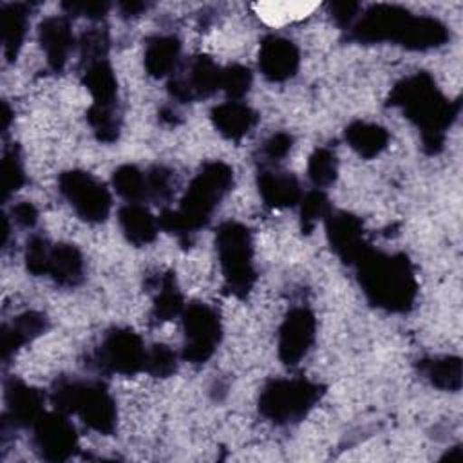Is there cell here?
I'll return each mask as SVG.
<instances>
[{"label":"cell","instance_id":"39","mask_svg":"<svg viewBox=\"0 0 463 463\" xmlns=\"http://www.w3.org/2000/svg\"><path fill=\"white\" fill-rule=\"evenodd\" d=\"M65 16H83L92 22H98L107 16L110 11V2L107 0H67L61 4Z\"/></svg>","mask_w":463,"mask_h":463},{"label":"cell","instance_id":"36","mask_svg":"<svg viewBox=\"0 0 463 463\" xmlns=\"http://www.w3.org/2000/svg\"><path fill=\"white\" fill-rule=\"evenodd\" d=\"M146 175V201L163 203L174 194V174L163 165H152L145 170Z\"/></svg>","mask_w":463,"mask_h":463},{"label":"cell","instance_id":"24","mask_svg":"<svg viewBox=\"0 0 463 463\" xmlns=\"http://www.w3.org/2000/svg\"><path fill=\"white\" fill-rule=\"evenodd\" d=\"M118 222L125 239L134 246H146L159 232L157 219L141 203H127L118 212Z\"/></svg>","mask_w":463,"mask_h":463},{"label":"cell","instance_id":"32","mask_svg":"<svg viewBox=\"0 0 463 463\" xmlns=\"http://www.w3.org/2000/svg\"><path fill=\"white\" fill-rule=\"evenodd\" d=\"M298 204H300V230L304 235H309L317 228L318 221H324L326 215L331 212L329 199L326 192L320 188H313L302 194V199Z\"/></svg>","mask_w":463,"mask_h":463},{"label":"cell","instance_id":"17","mask_svg":"<svg viewBox=\"0 0 463 463\" xmlns=\"http://www.w3.org/2000/svg\"><path fill=\"white\" fill-rule=\"evenodd\" d=\"M38 42L45 52L49 69L54 72L63 71L76 43L71 18L65 14L43 18L38 25Z\"/></svg>","mask_w":463,"mask_h":463},{"label":"cell","instance_id":"44","mask_svg":"<svg viewBox=\"0 0 463 463\" xmlns=\"http://www.w3.org/2000/svg\"><path fill=\"white\" fill-rule=\"evenodd\" d=\"M9 121H11V109H9V105L4 101V103H2V130H4V132H7Z\"/></svg>","mask_w":463,"mask_h":463},{"label":"cell","instance_id":"3","mask_svg":"<svg viewBox=\"0 0 463 463\" xmlns=\"http://www.w3.org/2000/svg\"><path fill=\"white\" fill-rule=\"evenodd\" d=\"M233 186V168L219 159L206 161L190 181L177 208H165L157 217L159 230L175 235L181 244L203 230Z\"/></svg>","mask_w":463,"mask_h":463},{"label":"cell","instance_id":"28","mask_svg":"<svg viewBox=\"0 0 463 463\" xmlns=\"http://www.w3.org/2000/svg\"><path fill=\"white\" fill-rule=\"evenodd\" d=\"M184 306L186 304L179 289L175 273L165 271L161 277H157V293L154 297V304L150 309V322L154 326L170 322L183 313Z\"/></svg>","mask_w":463,"mask_h":463},{"label":"cell","instance_id":"20","mask_svg":"<svg viewBox=\"0 0 463 463\" xmlns=\"http://www.w3.org/2000/svg\"><path fill=\"white\" fill-rule=\"evenodd\" d=\"M210 119L215 130L230 141H241L257 125V112L242 101H224L210 110Z\"/></svg>","mask_w":463,"mask_h":463},{"label":"cell","instance_id":"11","mask_svg":"<svg viewBox=\"0 0 463 463\" xmlns=\"http://www.w3.org/2000/svg\"><path fill=\"white\" fill-rule=\"evenodd\" d=\"M222 67L208 54H195L188 61L183 74L168 80V94L177 103H194L221 90Z\"/></svg>","mask_w":463,"mask_h":463},{"label":"cell","instance_id":"10","mask_svg":"<svg viewBox=\"0 0 463 463\" xmlns=\"http://www.w3.org/2000/svg\"><path fill=\"white\" fill-rule=\"evenodd\" d=\"M181 318L184 331L183 360L192 365L206 364L213 356L222 336V324L217 309L206 302H190L184 306Z\"/></svg>","mask_w":463,"mask_h":463},{"label":"cell","instance_id":"45","mask_svg":"<svg viewBox=\"0 0 463 463\" xmlns=\"http://www.w3.org/2000/svg\"><path fill=\"white\" fill-rule=\"evenodd\" d=\"M459 458H461V447H459V445H456V447H452L449 452H445L441 459H449V461H452V459H459Z\"/></svg>","mask_w":463,"mask_h":463},{"label":"cell","instance_id":"21","mask_svg":"<svg viewBox=\"0 0 463 463\" xmlns=\"http://www.w3.org/2000/svg\"><path fill=\"white\" fill-rule=\"evenodd\" d=\"M47 277L61 288H76L85 279L83 253L76 244L56 242L51 246Z\"/></svg>","mask_w":463,"mask_h":463},{"label":"cell","instance_id":"6","mask_svg":"<svg viewBox=\"0 0 463 463\" xmlns=\"http://www.w3.org/2000/svg\"><path fill=\"white\" fill-rule=\"evenodd\" d=\"M215 250L226 293L246 298L257 282L251 230L239 221L221 222L215 230Z\"/></svg>","mask_w":463,"mask_h":463},{"label":"cell","instance_id":"23","mask_svg":"<svg viewBox=\"0 0 463 463\" xmlns=\"http://www.w3.org/2000/svg\"><path fill=\"white\" fill-rule=\"evenodd\" d=\"M181 60V40L174 34H157L146 42L143 65L148 76L166 78L175 74Z\"/></svg>","mask_w":463,"mask_h":463},{"label":"cell","instance_id":"37","mask_svg":"<svg viewBox=\"0 0 463 463\" xmlns=\"http://www.w3.org/2000/svg\"><path fill=\"white\" fill-rule=\"evenodd\" d=\"M51 242L42 235H33L25 242L24 260L25 269L34 277L47 275V264H49V253H51Z\"/></svg>","mask_w":463,"mask_h":463},{"label":"cell","instance_id":"16","mask_svg":"<svg viewBox=\"0 0 463 463\" xmlns=\"http://www.w3.org/2000/svg\"><path fill=\"white\" fill-rule=\"evenodd\" d=\"M5 414L4 421L16 429H31L43 414V394L20 378H7L4 383Z\"/></svg>","mask_w":463,"mask_h":463},{"label":"cell","instance_id":"26","mask_svg":"<svg viewBox=\"0 0 463 463\" xmlns=\"http://www.w3.org/2000/svg\"><path fill=\"white\" fill-rule=\"evenodd\" d=\"M344 137L347 145L364 159H373L380 156L389 146V130L378 123L354 119L351 121L345 130Z\"/></svg>","mask_w":463,"mask_h":463},{"label":"cell","instance_id":"19","mask_svg":"<svg viewBox=\"0 0 463 463\" xmlns=\"http://www.w3.org/2000/svg\"><path fill=\"white\" fill-rule=\"evenodd\" d=\"M257 190L262 203L273 210L291 208L302 199L300 183L289 172L260 170L257 175Z\"/></svg>","mask_w":463,"mask_h":463},{"label":"cell","instance_id":"43","mask_svg":"<svg viewBox=\"0 0 463 463\" xmlns=\"http://www.w3.org/2000/svg\"><path fill=\"white\" fill-rule=\"evenodd\" d=\"M150 7L148 2H141V0H123V2H118V9L123 16H139L143 13H146Z\"/></svg>","mask_w":463,"mask_h":463},{"label":"cell","instance_id":"27","mask_svg":"<svg viewBox=\"0 0 463 463\" xmlns=\"http://www.w3.org/2000/svg\"><path fill=\"white\" fill-rule=\"evenodd\" d=\"M420 376H423L432 387L441 391L461 389V358L459 356H427L416 362Z\"/></svg>","mask_w":463,"mask_h":463},{"label":"cell","instance_id":"7","mask_svg":"<svg viewBox=\"0 0 463 463\" xmlns=\"http://www.w3.org/2000/svg\"><path fill=\"white\" fill-rule=\"evenodd\" d=\"M326 387L307 378L269 380L257 400L262 418L275 425H289L304 420L320 402Z\"/></svg>","mask_w":463,"mask_h":463},{"label":"cell","instance_id":"35","mask_svg":"<svg viewBox=\"0 0 463 463\" xmlns=\"http://www.w3.org/2000/svg\"><path fill=\"white\" fill-rule=\"evenodd\" d=\"M177 371V354L166 344H154L146 351L145 373L156 378H168Z\"/></svg>","mask_w":463,"mask_h":463},{"label":"cell","instance_id":"25","mask_svg":"<svg viewBox=\"0 0 463 463\" xmlns=\"http://www.w3.org/2000/svg\"><path fill=\"white\" fill-rule=\"evenodd\" d=\"M31 5L22 2L2 4L0 7V27H2V43L4 56L7 61H14L24 45L27 27H29Z\"/></svg>","mask_w":463,"mask_h":463},{"label":"cell","instance_id":"2","mask_svg":"<svg viewBox=\"0 0 463 463\" xmlns=\"http://www.w3.org/2000/svg\"><path fill=\"white\" fill-rule=\"evenodd\" d=\"M347 40L358 43H398L411 51H430L445 45L449 27L427 14H414L394 4H373L362 9L356 22L347 29Z\"/></svg>","mask_w":463,"mask_h":463},{"label":"cell","instance_id":"42","mask_svg":"<svg viewBox=\"0 0 463 463\" xmlns=\"http://www.w3.org/2000/svg\"><path fill=\"white\" fill-rule=\"evenodd\" d=\"M11 215H13V221L16 224H20L22 228H33L38 221V210L33 203L29 201H20L16 203L13 208H11Z\"/></svg>","mask_w":463,"mask_h":463},{"label":"cell","instance_id":"12","mask_svg":"<svg viewBox=\"0 0 463 463\" xmlns=\"http://www.w3.org/2000/svg\"><path fill=\"white\" fill-rule=\"evenodd\" d=\"M33 445L40 458L47 461H67L78 449V434L67 414L60 411L45 412L34 421Z\"/></svg>","mask_w":463,"mask_h":463},{"label":"cell","instance_id":"22","mask_svg":"<svg viewBox=\"0 0 463 463\" xmlns=\"http://www.w3.org/2000/svg\"><path fill=\"white\" fill-rule=\"evenodd\" d=\"M81 83L92 98L90 105L118 107V80L107 58L83 63Z\"/></svg>","mask_w":463,"mask_h":463},{"label":"cell","instance_id":"13","mask_svg":"<svg viewBox=\"0 0 463 463\" xmlns=\"http://www.w3.org/2000/svg\"><path fill=\"white\" fill-rule=\"evenodd\" d=\"M315 335H317L315 313L306 306L291 307L279 327V342H277L279 360L288 367L300 364L302 358H306V354L313 347Z\"/></svg>","mask_w":463,"mask_h":463},{"label":"cell","instance_id":"34","mask_svg":"<svg viewBox=\"0 0 463 463\" xmlns=\"http://www.w3.org/2000/svg\"><path fill=\"white\" fill-rule=\"evenodd\" d=\"M251 71L246 65L232 63L222 67L221 76V90L228 96L232 101H241L251 89Z\"/></svg>","mask_w":463,"mask_h":463},{"label":"cell","instance_id":"33","mask_svg":"<svg viewBox=\"0 0 463 463\" xmlns=\"http://www.w3.org/2000/svg\"><path fill=\"white\" fill-rule=\"evenodd\" d=\"M0 177H2V199L7 201L14 192H18L25 183L24 163L20 157L18 146H13L4 152L2 165H0Z\"/></svg>","mask_w":463,"mask_h":463},{"label":"cell","instance_id":"4","mask_svg":"<svg viewBox=\"0 0 463 463\" xmlns=\"http://www.w3.org/2000/svg\"><path fill=\"white\" fill-rule=\"evenodd\" d=\"M356 280L367 302L387 313H407L418 297V279L405 253H385L374 248L356 260Z\"/></svg>","mask_w":463,"mask_h":463},{"label":"cell","instance_id":"14","mask_svg":"<svg viewBox=\"0 0 463 463\" xmlns=\"http://www.w3.org/2000/svg\"><path fill=\"white\" fill-rule=\"evenodd\" d=\"M326 237L335 255L347 266H354L356 260L371 246L365 241V228L360 217L349 212H329L324 219Z\"/></svg>","mask_w":463,"mask_h":463},{"label":"cell","instance_id":"29","mask_svg":"<svg viewBox=\"0 0 463 463\" xmlns=\"http://www.w3.org/2000/svg\"><path fill=\"white\" fill-rule=\"evenodd\" d=\"M112 186L127 203L146 201V175L136 165H121L112 174Z\"/></svg>","mask_w":463,"mask_h":463},{"label":"cell","instance_id":"18","mask_svg":"<svg viewBox=\"0 0 463 463\" xmlns=\"http://www.w3.org/2000/svg\"><path fill=\"white\" fill-rule=\"evenodd\" d=\"M47 327L49 320L40 311H25L14 317L11 322L4 324L0 333V351L4 364H7L9 358L16 354L20 347L43 335Z\"/></svg>","mask_w":463,"mask_h":463},{"label":"cell","instance_id":"40","mask_svg":"<svg viewBox=\"0 0 463 463\" xmlns=\"http://www.w3.org/2000/svg\"><path fill=\"white\" fill-rule=\"evenodd\" d=\"M329 14L340 29H349L362 13V5L353 0H336L327 4Z\"/></svg>","mask_w":463,"mask_h":463},{"label":"cell","instance_id":"41","mask_svg":"<svg viewBox=\"0 0 463 463\" xmlns=\"http://www.w3.org/2000/svg\"><path fill=\"white\" fill-rule=\"evenodd\" d=\"M293 146V136L288 132H275L271 134L262 146V154L269 161H282Z\"/></svg>","mask_w":463,"mask_h":463},{"label":"cell","instance_id":"1","mask_svg":"<svg viewBox=\"0 0 463 463\" xmlns=\"http://www.w3.org/2000/svg\"><path fill=\"white\" fill-rule=\"evenodd\" d=\"M387 105L400 109L418 128L421 148L429 156H438L445 148L447 130L461 109V101L447 98L436 80L425 71L396 81L387 96Z\"/></svg>","mask_w":463,"mask_h":463},{"label":"cell","instance_id":"8","mask_svg":"<svg viewBox=\"0 0 463 463\" xmlns=\"http://www.w3.org/2000/svg\"><path fill=\"white\" fill-rule=\"evenodd\" d=\"M146 351L143 338L128 327H112L92 353V364L105 374L134 376L145 373Z\"/></svg>","mask_w":463,"mask_h":463},{"label":"cell","instance_id":"38","mask_svg":"<svg viewBox=\"0 0 463 463\" xmlns=\"http://www.w3.org/2000/svg\"><path fill=\"white\" fill-rule=\"evenodd\" d=\"M80 56H81V63H89L94 60H101L107 58L109 52V33L107 29H89L81 34L80 38Z\"/></svg>","mask_w":463,"mask_h":463},{"label":"cell","instance_id":"5","mask_svg":"<svg viewBox=\"0 0 463 463\" xmlns=\"http://www.w3.org/2000/svg\"><path fill=\"white\" fill-rule=\"evenodd\" d=\"M51 403L67 416H80L89 429L103 436L112 434L116 429V400L101 382L61 376L51 387Z\"/></svg>","mask_w":463,"mask_h":463},{"label":"cell","instance_id":"31","mask_svg":"<svg viewBox=\"0 0 463 463\" xmlns=\"http://www.w3.org/2000/svg\"><path fill=\"white\" fill-rule=\"evenodd\" d=\"M87 121L101 143H114L119 137L121 130V116L118 107H99L90 105L87 109Z\"/></svg>","mask_w":463,"mask_h":463},{"label":"cell","instance_id":"9","mask_svg":"<svg viewBox=\"0 0 463 463\" xmlns=\"http://www.w3.org/2000/svg\"><path fill=\"white\" fill-rule=\"evenodd\" d=\"M58 190L74 213L90 224H99L107 221L112 197L105 183L96 179L85 170H65L58 177Z\"/></svg>","mask_w":463,"mask_h":463},{"label":"cell","instance_id":"15","mask_svg":"<svg viewBox=\"0 0 463 463\" xmlns=\"http://www.w3.org/2000/svg\"><path fill=\"white\" fill-rule=\"evenodd\" d=\"M300 67V51L297 43L280 34H268L260 42L259 69L268 81L280 83L297 74Z\"/></svg>","mask_w":463,"mask_h":463},{"label":"cell","instance_id":"30","mask_svg":"<svg viewBox=\"0 0 463 463\" xmlns=\"http://www.w3.org/2000/svg\"><path fill=\"white\" fill-rule=\"evenodd\" d=\"M338 175L336 154L327 146H318L311 152L307 159V177L315 188L331 186Z\"/></svg>","mask_w":463,"mask_h":463}]
</instances>
